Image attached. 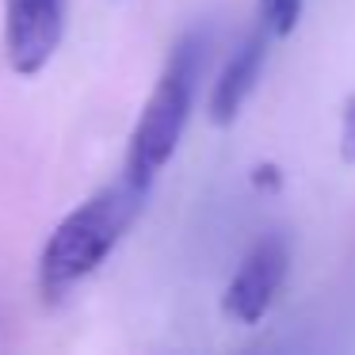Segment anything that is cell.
Listing matches in <instances>:
<instances>
[{
    "mask_svg": "<svg viewBox=\"0 0 355 355\" xmlns=\"http://www.w3.org/2000/svg\"><path fill=\"white\" fill-rule=\"evenodd\" d=\"M210 46H214V27L195 24L168 50V62H164L146 107H141L138 126L130 134V146H126L123 176L130 184L149 191L153 180L164 172V164L172 161V153H176L180 138L187 130V119H191L195 88H199V77L207 69Z\"/></svg>",
    "mask_w": 355,
    "mask_h": 355,
    "instance_id": "cell-2",
    "label": "cell"
},
{
    "mask_svg": "<svg viewBox=\"0 0 355 355\" xmlns=\"http://www.w3.org/2000/svg\"><path fill=\"white\" fill-rule=\"evenodd\" d=\"M146 199H149L146 187L130 184L123 176L115 184H107L103 191L88 195L77 210H69L42 245V256H39L42 294L62 298L77 283H85L100 263H107L115 245L138 222Z\"/></svg>",
    "mask_w": 355,
    "mask_h": 355,
    "instance_id": "cell-1",
    "label": "cell"
},
{
    "mask_svg": "<svg viewBox=\"0 0 355 355\" xmlns=\"http://www.w3.org/2000/svg\"><path fill=\"white\" fill-rule=\"evenodd\" d=\"M268 27L256 24L252 31L245 35V39L233 46V54L225 58L222 73H218L214 88H210V123L214 126H230L233 119L241 115V107H245V100L252 96L256 80H260L263 73V62H268Z\"/></svg>",
    "mask_w": 355,
    "mask_h": 355,
    "instance_id": "cell-5",
    "label": "cell"
},
{
    "mask_svg": "<svg viewBox=\"0 0 355 355\" xmlns=\"http://www.w3.org/2000/svg\"><path fill=\"white\" fill-rule=\"evenodd\" d=\"M340 157L344 164H355V96H347L340 107Z\"/></svg>",
    "mask_w": 355,
    "mask_h": 355,
    "instance_id": "cell-7",
    "label": "cell"
},
{
    "mask_svg": "<svg viewBox=\"0 0 355 355\" xmlns=\"http://www.w3.org/2000/svg\"><path fill=\"white\" fill-rule=\"evenodd\" d=\"M291 271V237L286 233H263L245 256H241L237 271H233L230 286H225L222 309L237 324H260L268 309L275 306L279 291Z\"/></svg>",
    "mask_w": 355,
    "mask_h": 355,
    "instance_id": "cell-3",
    "label": "cell"
},
{
    "mask_svg": "<svg viewBox=\"0 0 355 355\" xmlns=\"http://www.w3.org/2000/svg\"><path fill=\"white\" fill-rule=\"evenodd\" d=\"M306 0H260V24L268 27L271 39H286L298 27Z\"/></svg>",
    "mask_w": 355,
    "mask_h": 355,
    "instance_id": "cell-6",
    "label": "cell"
},
{
    "mask_svg": "<svg viewBox=\"0 0 355 355\" xmlns=\"http://www.w3.org/2000/svg\"><path fill=\"white\" fill-rule=\"evenodd\" d=\"M65 35V0H4V58L16 77H39Z\"/></svg>",
    "mask_w": 355,
    "mask_h": 355,
    "instance_id": "cell-4",
    "label": "cell"
}]
</instances>
